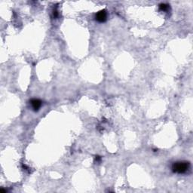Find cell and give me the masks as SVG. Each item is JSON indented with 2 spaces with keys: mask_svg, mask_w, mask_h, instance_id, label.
Listing matches in <instances>:
<instances>
[{
  "mask_svg": "<svg viewBox=\"0 0 193 193\" xmlns=\"http://www.w3.org/2000/svg\"><path fill=\"white\" fill-rule=\"evenodd\" d=\"M190 164L188 162H178L174 163L172 165V170L174 173L183 174L186 172L189 168Z\"/></svg>",
  "mask_w": 193,
  "mask_h": 193,
  "instance_id": "obj_1",
  "label": "cell"
},
{
  "mask_svg": "<svg viewBox=\"0 0 193 193\" xmlns=\"http://www.w3.org/2000/svg\"><path fill=\"white\" fill-rule=\"evenodd\" d=\"M107 17V14L106 10H101L99 12H97L95 15V18L98 22L100 23H103V22H105L106 21Z\"/></svg>",
  "mask_w": 193,
  "mask_h": 193,
  "instance_id": "obj_2",
  "label": "cell"
},
{
  "mask_svg": "<svg viewBox=\"0 0 193 193\" xmlns=\"http://www.w3.org/2000/svg\"><path fill=\"white\" fill-rule=\"evenodd\" d=\"M30 103H31V106L33 107V109L35 110V111H38L39 109H40V107L42 106V102L41 100H39V99H33L30 101Z\"/></svg>",
  "mask_w": 193,
  "mask_h": 193,
  "instance_id": "obj_3",
  "label": "cell"
},
{
  "mask_svg": "<svg viewBox=\"0 0 193 193\" xmlns=\"http://www.w3.org/2000/svg\"><path fill=\"white\" fill-rule=\"evenodd\" d=\"M159 8H160V10L167 11L169 7H168V5H167V4H161L159 5Z\"/></svg>",
  "mask_w": 193,
  "mask_h": 193,
  "instance_id": "obj_4",
  "label": "cell"
},
{
  "mask_svg": "<svg viewBox=\"0 0 193 193\" xmlns=\"http://www.w3.org/2000/svg\"><path fill=\"white\" fill-rule=\"evenodd\" d=\"M96 162H100L101 161V158L100 156H96Z\"/></svg>",
  "mask_w": 193,
  "mask_h": 193,
  "instance_id": "obj_5",
  "label": "cell"
}]
</instances>
